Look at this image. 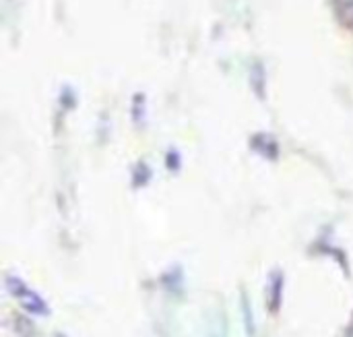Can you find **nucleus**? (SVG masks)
<instances>
[{
	"label": "nucleus",
	"mask_w": 353,
	"mask_h": 337,
	"mask_svg": "<svg viewBox=\"0 0 353 337\" xmlns=\"http://www.w3.org/2000/svg\"><path fill=\"white\" fill-rule=\"evenodd\" d=\"M281 296H283V273H273L271 278V313L277 315L281 309Z\"/></svg>",
	"instance_id": "2"
},
{
	"label": "nucleus",
	"mask_w": 353,
	"mask_h": 337,
	"mask_svg": "<svg viewBox=\"0 0 353 337\" xmlns=\"http://www.w3.org/2000/svg\"><path fill=\"white\" fill-rule=\"evenodd\" d=\"M242 315H244V327H246V336L256 337V323H254L252 309H250V302H248L246 294H242Z\"/></svg>",
	"instance_id": "3"
},
{
	"label": "nucleus",
	"mask_w": 353,
	"mask_h": 337,
	"mask_svg": "<svg viewBox=\"0 0 353 337\" xmlns=\"http://www.w3.org/2000/svg\"><path fill=\"white\" fill-rule=\"evenodd\" d=\"M6 288L10 290V294H14L21 300V305L25 307V311H29L31 315H48L50 313L48 307H46V302L35 292H31L19 278H8L6 280Z\"/></svg>",
	"instance_id": "1"
}]
</instances>
